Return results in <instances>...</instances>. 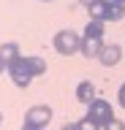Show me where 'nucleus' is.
I'll return each instance as SVG.
<instances>
[{
    "mask_svg": "<svg viewBox=\"0 0 125 130\" xmlns=\"http://www.w3.org/2000/svg\"><path fill=\"white\" fill-rule=\"evenodd\" d=\"M52 122V108L49 106H30L25 111V122H22V130H44Z\"/></svg>",
    "mask_w": 125,
    "mask_h": 130,
    "instance_id": "1",
    "label": "nucleus"
},
{
    "mask_svg": "<svg viewBox=\"0 0 125 130\" xmlns=\"http://www.w3.org/2000/svg\"><path fill=\"white\" fill-rule=\"evenodd\" d=\"M79 41H82V35L74 30H60L54 32V38H52V46H54V52L63 57H71L79 52Z\"/></svg>",
    "mask_w": 125,
    "mask_h": 130,
    "instance_id": "2",
    "label": "nucleus"
},
{
    "mask_svg": "<svg viewBox=\"0 0 125 130\" xmlns=\"http://www.w3.org/2000/svg\"><path fill=\"white\" fill-rule=\"evenodd\" d=\"M87 119H92L95 125H109V122L114 119V108H112V103L109 100H103V98H95L90 103V108H87Z\"/></svg>",
    "mask_w": 125,
    "mask_h": 130,
    "instance_id": "3",
    "label": "nucleus"
},
{
    "mask_svg": "<svg viewBox=\"0 0 125 130\" xmlns=\"http://www.w3.org/2000/svg\"><path fill=\"white\" fill-rule=\"evenodd\" d=\"M6 73L11 76L14 87H19V89L30 87V81H33V73H30V68H27V62H25V54L19 57L14 65H8V71H6Z\"/></svg>",
    "mask_w": 125,
    "mask_h": 130,
    "instance_id": "4",
    "label": "nucleus"
},
{
    "mask_svg": "<svg viewBox=\"0 0 125 130\" xmlns=\"http://www.w3.org/2000/svg\"><path fill=\"white\" fill-rule=\"evenodd\" d=\"M101 49H103V41H101V38H84V35H82V41H79V54H82V57L98 60Z\"/></svg>",
    "mask_w": 125,
    "mask_h": 130,
    "instance_id": "5",
    "label": "nucleus"
},
{
    "mask_svg": "<svg viewBox=\"0 0 125 130\" xmlns=\"http://www.w3.org/2000/svg\"><path fill=\"white\" fill-rule=\"evenodd\" d=\"M98 60H101V65L112 68V65H117L120 60H122V49L117 46V43H103V49H101Z\"/></svg>",
    "mask_w": 125,
    "mask_h": 130,
    "instance_id": "6",
    "label": "nucleus"
},
{
    "mask_svg": "<svg viewBox=\"0 0 125 130\" xmlns=\"http://www.w3.org/2000/svg\"><path fill=\"white\" fill-rule=\"evenodd\" d=\"M22 57V49H19V43L17 41H6V43H0V60L6 65H14Z\"/></svg>",
    "mask_w": 125,
    "mask_h": 130,
    "instance_id": "7",
    "label": "nucleus"
},
{
    "mask_svg": "<svg viewBox=\"0 0 125 130\" xmlns=\"http://www.w3.org/2000/svg\"><path fill=\"white\" fill-rule=\"evenodd\" d=\"M95 98H98V87H95L92 81H79V84H76V100H79V103L90 106Z\"/></svg>",
    "mask_w": 125,
    "mask_h": 130,
    "instance_id": "8",
    "label": "nucleus"
},
{
    "mask_svg": "<svg viewBox=\"0 0 125 130\" xmlns=\"http://www.w3.org/2000/svg\"><path fill=\"white\" fill-rule=\"evenodd\" d=\"M106 8H109V0H92L87 6V14L95 22H106Z\"/></svg>",
    "mask_w": 125,
    "mask_h": 130,
    "instance_id": "9",
    "label": "nucleus"
},
{
    "mask_svg": "<svg viewBox=\"0 0 125 130\" xmlns=\"http://www.w3.org/2000/svg\"><path fill=\"white\" fill-rule=\"evenodd\" d=\"M25 62H27V68H30V73H33V79L35 76H44L46 73V60L44 57H25Z\"/></svg>",
    "mask_w": 125,
    "mask_h": 130,
    "instance_id": "10",
    "label": "nucleus"
},
{
    "mask_svg": "<svg viewBox=\"0 0 125 130\" xmlns=\"http://www.w3.org/2000/svg\"><path fill=\"white\" fill-rule=\"evenodd\" d=\"M122 16H125V6H122V3H114V0H109L106 22H122Z\"/></svg>",
    "mask_w": 125,
    "mask_h": 130,
    "instance_id": "11",
    "label": "nucleus"
},
{
    "mask_svg": "<svg viewBox=\"0 0 125 130\" xmlns=\"http://www.w3.org/2000/svg\"><path fill=\"white\" fill-rule=\"evenodd\" d=\"M103 32H106V27H103V22H95V19H90L87 22V27H84V38H101L103 41Z\"/></svg>",
    "mask_w": 125,
    "mask_h": 130,
    "instance_id": "12",
    "label": "nucleus"
},
{
    "mask_svg": "<svg viewBox=\"0 0 125 130\" xmlns=\"http://www.w3.org/2000/svg\"><path fill=\"white\" fill-rule=\"evenodd\" d=\"M76 125H79V130H103L101 125H95V122H92V119H87V117H84V119H79Z\"/></svg>",
    "mask_w": 125,
    "mask_h": 130,
    "instance_id": "13",
    "label": "nucleus"
},
{
    "mask_svg": "<svg viewBox=\"0 0 125 130\" xmlns=\"http://www.w3.org/2000/svg\"><path fill=\"white\" fill-rule=\"evenodd\" d=\"M103 130H125V122L122 119H112L109 125H103Z\"/></svg>",
    "mask_w": 125,
    "mask_h": 130,
    "instance_id": "14",
    "label": "nucleus"
},
{
    "mask_svg": "<svg viewBox=\"0 0 125 130\" xmlns=\"http://www.w3.org/2000/svg\"><path fill=\"white\" fill-rule=\"evenodd\" d=\"M117 103L125 108V84H120V89H117Z\"/></svg>",
    "mask_w": 125,
    "mask_h": 130,
    "instance_id": "15",
    "label": "nucleus"
},
{
    "mask_svg": "<svg viewBox=\"0 0 125 130\" xmlns=\"http://www.w3.org/2000/svg\"><path fill=\"white\" fill-rule=\"evenodd\" d=\"M60 130H79V125H76V122H68V125H63Z\"/></svg>",
    "mask_w": 125,
    "mask_h": 130,
    "instance_id": "16",
    "label": "nucleus"
},
{
    "mask_svg": "<svg viewBox=\"0 0 125 130\" xmlns=\"http://www.w3.org/2000/svg\"><path fill=\"white\" fill-rule=\"evenodd\" d=\"M6 71H8V65L3 62V60H0V73H6Z\"/></svg>",
    "mask_w": 125,
    "mask_h": 130,
    "instance_id": "17",
    "label": "nucleus"
},
{
    "mask_svg": "<svg viewBox=\"0 0 125 130\" xmlns=\"http://www.w3.org/2000/svg\"><path fill=\"white\" fill-rule=\"evenodd\" d=\"M79 3H84V6H90V3H92V0H79Z\"/></svg>",
    "mask_w": 125,
    "mask_h": 130,
    "instance_id": "18",
    "label": "nucleus"
},
{
    "mask_svg": "<svg viewBox=\"0 0 125 130\" xmlns=\"http://www.w3.org/2000/svg\"><path fill=\"white\" fill-rule=\"evenodd\" d=\"M114 3H122V6H125V0H114Z\"/></svg>",
    "mask_w": 125,
    "mask_h": 130,
    "instance_id": "19",
    "label": "nucleus"
},
{
    "mask_svg": "<svg viewBox=\"0 0 125 130\" xmlns=\"http://www.w3.org/2000/svg\"><path fill=\"white\" fill-rule=\"evenodd\" d=\"M0 125H3V114H0Z\"/></svg>",
    "mask_w": 125,
    "mask_h": 130,
    "instance_id": "20",
    "label": "nucleus"
},
{
    "mask_svg": "<svg viewBox=\"0 0 125 130\" xmlns=\"http://www.w3.org/2000/svg\"><path fill=\"white\" fill-rule=\"evenodd\" d=\"M44 3H49V0H44Z\"/></svg>",
    "mask_w": 125,
    "mask_h": 130,
    "instance_id": "21",
    "label": "nucleus"
}]
</instances>
